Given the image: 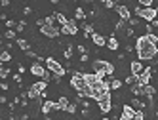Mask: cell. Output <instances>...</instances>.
Wrapping results in <instances>:
<instances>
[{"label": "cell", "instance_id": "11", "mask_svg": "<svg viewBox=\"0 0 158 120\" xmlns=\"http://www.w3.org/2000/svg\"><path fill=\"white\" fill-rule=\"evenodd\" d=\"M40 111H42L44 114H48V113H52V111H57V103H55V101H44V103L40 105Z\"/></svg>", "mask_w": 158, "mask_h": 120}, {"label": "cell", "instance_id": "10", "mask_svg": "<svg viewBox=\"0 0 158 120\" xmlns=\"http://www.w3.org/2000/svg\"><path fill=\"white\" fill-rule=\"evenodd\" d=\"M114 8H116V12H118L120 19L128 21V19L131 17V12H130V8H128V6H122V4H118V6H114Z\"/></svg>", "mask_w": 158, "mask_h": 120}, {"label": "cell", "instance_id": "9", "mask_svg": "<svg viewBox=\"0 0 158 120\" xmlns=\"http://www.w3.org/2000/svg\"><path fill=\"white\" fill-rule=\"evenodd\" d=\"M59 32H63V35H76L78 32V27H76V21H67L65 25H61V29H59Z\"/></svg>", "mask_w": 158, "mask_h": 120}, {"label": "cell", "instance_id": "47", "mask_svg": "<svg viewBox=\"0 0 158 120\" xmlns=\"http://www.w3.org/2000/svg\"><path fill=\"white\" fill-rule=\"evenodd\" d=\"M101 120H109V118H101Z\"/></svg>", "mask_w": 158, "mask_h": 120}, {"label": "cell", "instance_id": "7", "mask_svg": "<svg viewBox=\"0 0 158 120\" xmlns=\"http://www.w3.org/2000/svg\"><path fill=\"white\" fill-rule=\"evenodd\" d=\"M152 67H147V69H143L137 76H135V82H137V84H141V86H147V84H149L151 82V74H152Z\"/></svg>", "mask_w": 158, "mask_h": 120}, {"label": "cell", "instance_id": "35", "mask_svg": "<svg viewBox=\"0 0 158 120\" xmlns=\"http://www.w3.org/2000/svg\"><path fill=\"white\" fill-rule=\"evenodd\" d=\"M27 97H29V99H38V97H40V93H36V92L29 90V92H27Z\"/></svg>", "mask_w": 158, "mask_h": 120}, {"label": "cell", "instance_id": "14", "mask_svg": "<svg viewBox=\"0 0 158 120\" xmlns=\"http://www.w3.org/2000/svg\"><path fill=\"white\" fill-rule=\"evenodd\" d=\"M46 88H48V82H44V80H40V82H35V84L31 86V90H32V92H36V93H42V92L46 90Z\"/></svg>", "mask_w": 158, "mask_h": 120}, {"label": "cell", "instance_id": "13", "mask_svg": "<svg viewBox=\"0 0 158 120\" xmlns=\"http://www.w3.org/2000/svg\"><path fill=\"white\" fill-rule=\"evenodd\" d=\"M130 71H131L133 76H137V74L143 71V63H141V61H131V63H130Z\"/></svg>", "mask_w": 158, "mask_h": 120}, {"label": "cell", "instance_id": "41", "mask_svg": "<svg viewBox=\"0 0 158 120\" xmlns=\"http://www.w3.org/2000/svg\"><path fill=\"white\" fill-rule=\"evenodd\" d=\"M14 80H15L17 84H21V74H15V76H14Z\"/></svg>", "mask_w": 158, "mask_h": 120}, {"label": "cell", "instance_id": "36", "mask_svg": "<svg viewBox=\"0 0 158 120\" xmlns=\"http://www.w3.org/2000/svg\"><path fill=\"white\" fill-rule=\"evenodd\" d=\"M126 84H128V86L135 84V76H133V74H131V76H126Z\"/></svg>", "mask_w": 158, "mask_h": 120}, {"label": "cell", "instance_id": "15", "mask_svg": "<svg viewBox=\"0 0 158 120\" xmlns=\"http://www.w3.org/2000/svg\"><path fill=\"white\" fill-rule=\"evenodd\" d=\"M89 38L94 40V44H95V46H105V44H107L105 36H103V35H97V32H94V35L89 36Z\"/></svg>", "mask_w": 158, "mask_h": 120}, {"label": "cell", "instance_id": "37", "mask_svg": "<svg viewBox=\"0 0 158 120\" xmlns=\"http://www.w3.org/2000/svg\"><path fill=\"white\" fill-rule=\"evenodd\" d=\"M15 27H17V31H23L27 27V23H25V21H19V23H15Z\"/></svg>", "mask_w": 158, "mask_h": 120}, {"label": "cell", "instance_id": "29", "mask_svg": "<svg viewBox=\"0 0 158 120\" xmlns=\"http://www.w3.org/2000/svg\"><path fill=\"white\" fill-rule=\"evenodd\" d=\"M84 35L89 38V36L94 35V27H92V25H84Z\"/></svg>", "mask_w": 158, "mask_h": 120}, {"label": "cell", "instance_id": "17", "mask_svg": "<svg viewBox=\"0 0 158 120\" xmlns=\"http://www.w3.org/2000/svg\"><path fill=\"white\" fill-rule=\"evenodd\" d=\"M143 107H145V103L141 99H137V97L131 99V109H133V111H143Z\"/></svg>", "mask_w": 158, "mask_h": 120}, {"label": "cell", "instance_id": "45", "mask_svg": "<svg viewBox=\"0 0 158 120\" xmlns=\"http://www.w3.org/2000/svg\"><path fill=\"white\" fill-rule=\"evenodd\" d=\"M61 2V0H52V4H59Z\"/></svg>", "mask_w": 158, "mask_h": 120}, {"label": "cell", "instance_id": "21", "mask_svg": "<svg viewBox=\"0 0 158 120\" xmlns=\"http://www.w3.org/2000/svg\"><path fill=\"white\" fill-rule=\"evenodd\" d=\"M143 95H147V97H154V88H152L151 84L143 86Z\"/></svg>", "mask_w": 158, "mask_h": 120}, {"label": "cell", "instance_id": "26", "mask_svg": "<svg viewBox=\"0 0 158 120\" xmlns=\"http://www.w3.org/2000/svg\"><path fill=\"white\" fill-rule=\"evenodd\" d=\"M147 38H149V42H151V44H158V36L154 35V32H147Z\"/></svg>", "mask_w": 158, "mask_h": 120}, {"label": "cell", "instance_id": "3", "mask_svg": "<svg viewBox=\"0 0 158 120\" xmlns=\"http://www.w3.org/2000/svg\"><path fill=\"white\" fill-rule=\"evenodd\" d=\"M92 67H94V71H95V72H101V74H105V76L114 72V65L109 63V61H103V59L94 61V63H92Z\"/></svg>", "mask_w": 158, "mask_h": 120}, {"label": "cell", "instance_id": "33", "mask_svg": "<svg viewBox=\"0 0 158 120\" xmlns=\"http://www.w3.org/2000/svg\"><path fill=\"white\" fill-rule=\"evenodd\" d=\"M131 120H145L143 111H135V114H133V118H131Z\"/></svg>", "mask_w": 158, "mask_h": 120}, {"label": "cell", "instance_id": "42", "mask_svg": "<svg viewBox=\"0 0 158 120\" xmlns=\"http://www.w3.org/2000/svg\"><path fill=\"white\" fill-rule=\"evenodd\" d=\"M80 61H82V63H86V61H88V53H82V57H80Z\"/></svg>", "mask_w": 158, "mask_h": 120}, {"label": "cell", "instance_id": "23", "mask_svg": "<svg viewBox=\"0 0 158 120\" xmlns=\"http://www.w3.org/2000/svg\"><path fill=\"white\" fill-rule=\"evenodd\" d=\"M53 17H55V19H57V21H59V23H61V25H65V23H67V21H69V19H67V17H65V15H63L61 12H55V14H53Z\"/></svg>", "mask_w": 158, "mask_h": 120}, {"label": "cell", "instance_id": "38", "mask_svg": "<svg viewBox=\"0 0 158 120\" xmlns=\"http://www.w3.org/2000/svg\"><path fill=\"white\" fill-rule=\"evenodd\" d=\"M6 27H8V29H14V27H15V21H14V19H8V21H6Z\"/></svg>", "mask_w": 158, "mask_h": 120}, {"label": "cell", "instance_id": "32", "mask_svg": "<svg viewBox=\"0 0 158 120\" xmlns=\"http://www.w3.org/2000/svg\"><path fill=\"white\" fill-rule=\"evenodd\" d=\"M143 8H152V0H137Z\"/></svg>", "mask_w": 158, "mask_h": 120}, {"label": "cell", "instance_id": "46", "mask_svg": "<svg viewBox=\"0 0 158 120\" xmlns=\"http://www.w3.org/2000/svg\"><path fill=\"white\" fill-rule=\"evenodd\" d=\"M101 2H103V4H105V2H107V0H101Z\"/></svg>", "mask_w": 158, "mask_h": 120}, {"label": "cell", "instance_id": "40", "mask_svg": "<svg viewBox=\"0 0 158 120\" xmlns=\"http://www.w3.org/2000/svg\"><path fill=\"white\" fill-rule=\"evenodd\" d=\"M116 4L114 2H112V0H107V2H105V8H114Z\"/></svg>", "mask_w": 158, "mask_h": 120}, {"label": "cell", "instance_id": "27", "mask_svg": "<svg viewBox=\"0 0 158 120\" xmlns=\"http://www.w3.org/2000/svg\"><path fill=\"white\" fill-rule=\"evenodd\" d=\"M17 46H19L21 50H25V52H27V50H29V42L23 40V38H19V40H17Z\"/></svg>", "mask_w": 158, "mask_h": 120}, {"label": "cell", "instance_id": "43", "mask_svg": "<svg viewBox=\"0 0 158 120\" xmlns=\"http://www.w3.org/2000/svg\"><path fill=\"white\" fill-rule=\"evenodd\" d=\"M78 52H80V53H88V52H86V48H84V46H78Z\"/></svg>", "mask_w": 158, "mask_h": 120}, {"label": "cell", "instance_id": "6", "mask_svg": "<svg viewBox=\"0 0 158 120\" xmlns=\"http://www.w3.org/2000/svg\"><path fill=\"white\" fill-rule=\"evenodd\" d=\"M135 14H137L141 19H145V21H149V23H151V21L152 19H156V10L154 8H135Z\"/></svg>", "mask_w": 158, "mask_h": 120}, {"label": "cell", "instance_id": "2", "mask_svg": "<svg viewBox=\"0 0 158 120\" xmlns=\"http://www.w3.org/2000/svg\"><path fill=\"white\" fill-rule=\"evenodd\" d=\"M71 86L80 93L82 97H89L92 95V90L88 88V84H86V80H84V72H73V78H71Z\"/></svg>", "mask_w": 158, "mask_h": 120}, {"label": "cell", "instance_id": "44", "mask_svg": "<svg viewBox=\"0 0 158 120\" xmlns=\"http://www.w3.org/2000/svg\"><path fill=\"white\" fill-rule=\"evenodd\" d=\"M0 4H2V6H8V4H10V0H0Z\"/></svg>", "mask_w": 158, "mask_h": 120}, {"label": "cell", "instance_id": "39", "mask_svg": "<svg viewBox=\"0 0 158 120\" xmlns=\"http://www.w3.org/2000/svg\"><path fill=\"white\" fill-rule=\"evenodd\" d=\"M128 21H130V27H135V25L139 23V19H135V17H130Z\"/></svg>", "mask_w": 158, "mask_h": 120}, {"label": "cell", "instance_id": "24", "mask_svg": "<svg viewBox=\"0 0 158 120\" xmlns=\"http://www.w3.org/2000/svg\"><path fill=\"white\" fill-rule=\"evenodd\" d=\"M63 56H65V59H71V57H73V44H67Z\"/></svg>", "mask_w": 158, "mask_h": 120}, {"label": "cell", "instance_id": "19", "mask_svg": "<svg viewBox=\"0 0 158 120\" xmlns=\"http://www.w3.org/2000/svg\"><path fill=\"white\" fill-rule=\"evenodd\" d=\"M55 103H57V111H65L67 105H69V99L63 95V97H59V101H55Z\"/></svg>", "mask_w": 158, "mask_h": 120}, {"label": "cell", "instance_id": "25", "mask_svg": "<svg viewBox=\"0 0 158 120\" xmlns=\"http://www.w3.org/2000/svg\"><path fill=\"white\" fill-rule=\"evenodd\" d=\"M120 86H122V82H120V80L112 78V80H110V84H109V88H110V90H120Z\"/></svg>", "mask_w": 158, "mask_h": 120}, {"label": "cell", "instance_id": "16", "mask_svg": "<svg viewBox=\"0 0 158 120\" xmlns=\"http://www.w3.org/2000/svg\"><path fill=\"white\" fill-rule=\"evenodd\" d=\"M31 72L35 74V76H44V72H46V69H44L40 63H35V65H32V67H31Z\"/></svg>", "mask_w": 158, "mask_h": 120}, {"label": "cell", "instance_id": "8", "mask_svg": "<svg viewBox=\"0 0 158 120\" xmlns=\"http://www.w3.org/2000/svg\"><path fill=\"white\" fill-rule=\"evenodd\" d=\"M40 32H42L44 36H48V38H57V36L61 35L59 29L55 27V25H46V23H44V25L40 27Z\"/></svg>", "mask_w": 158, "mask_h": 120}, {"label": "cell", "instance_id": "30", "mask_svg": "<svg viewBox=\"0 0 158 120\" xmlns=\"http://www.w3.org/2000/svg\"><path fill=\"white\" fill-rule=\"evenodd\" d=\"M4 36H6L8 40H14V38H15V31H12V29H8V31L4 32Z\"/></svg>", "mask_w": 158, "mask_h": 120}, {"label": "cell", "instance_id": "28", "mask_svg": "<svg viewBox=\"0 0 158 120\" xmlns=\"http://www.w3.org/2000/svg\"><path fill=\"white\" fill-rule=\"evenodd\" d=\"M86 14H84V10L82 8H76V12H74V19H84Z\"/></svg>", "mask_w": 158, "mask_h": 120}, {"label": "cell", "instance_id": "12", "mask_svg": "<svg viewBox=\"0 0 158 120\" xmlns=\"http://www.w3.org/2000/svg\"><path fill=\"white\" fill-rule=\"evenodd\" d=\"M133 114H135V111H133V109H131V105H124L120 120H131V118H133Z\"/></svg>", "mask_w": 158, "mask_h": 120}, {"label": "cell", "instance_id": "20", "mask_svg": "<svg viewBox=\"0 0 158 120\" xmlns=\"http://www.w3.org/2000/svg\"><path fill=\"white\" fill-rule=\"evenodd\" d=\"M105 46H107V48H109V50H112V52H114V50H116V48H118V40H116V38H114V36H110V38H109V40H107V44H105Z\"/></svg>", "mask_w": 158, "mask_h": 120}, {"label": "cell", "instance_id": "4", "mask_svg": "<svg viewBox=\"0 0 158 120\" xmlns=\"http://www.w3.org/2000/svg\"><path fill=\"white\" fill-rule=\"evenodd\" d=\"M95 101H97V105H99V111H101V113H109L110 109H112V97H110V92H103Z\"/></svg>", "mask_w": 158, "mask_h": 120}, {"label": "cell", "instance_id": "1", "mask_svg": "<svg viewBox=\"0 0 158 120\" xmlns=\"http://www.w3.org/2000/svg\"><path fill=\"white\" fill-rule=\"evenodd\" d=\"M135 50H137L139 61H151V59H154L156 52H158V48L149 42L147 35H143V36L137 38V42H135Z\"/></svg>", "mask_w": 158, "mask_h": 120}, {"label": "cell", "instance_id": "31", "mask_svg": "<svg viewBox=\"0 0 158 120\" xmlns=\"http://www.w3.org/2000/svg\"><path fill=\"white\" fill-rule=\"evenodd\" d=\"M8 74H10V69H8V67H2V65H0V78H6Z\"/></svg>", "mask_w": 158, "mask_h": 120}, {"label": "cell", "instance_id": "22", "mask_svg": "<svg viewBox=\"0 0 158 120\" xmlns=\"http://www.w3.org/2000/svg\"><path fill=\"white\" fill-rule=\"evenodd\" d=\"M8 61H12V56H10V52H2L0 53V63H8Z\"/></svg>", "mask_w": 158, "mask_h": 120}, {"label": "cell", "instance_id": "18", "mask_svg": "<svg viewBox=\"0 0 158 120\" xmlns=\"http://www.w3.org/2000/svg\"><path fill=\"white\" fill-rule=\"evenodd\" d=\"M131 93H133L135 97L143 95V86H141V84H137V82H135V84H131Z\"/></svg>", "mask_w": 158, "mask_h": 120}, {"label": "cell", "instance_id": "34", "mask_svg": "<svg viewBox=\"0 0 158 120\" xmlns=\"http://www.w3.org/2000/svg\"><path fill=\"white\" fill-rule=\"evenodd\" d=\"M65 111H67V113H71V114H74V113H76V105H74V103H69Z\"/></svg>", "mask_w": 158, "mask_h": 120}, {"label": "cell", "instance_id": "5", "mask_svg": "<svg viewBox=\"0 0 158 120\" xmlns=\"http://www.w3.org/2000/svg\"><path fill=\"white\" fill-rule=\"evenodd\" d=\"M46 65H48V69H50L52 74H55V76H63L65 74V67H63L59 61H55L53 57H48L46 59Z\"/></svg>", "mask_w": 158, "mask_h": 120}]
</instances>
